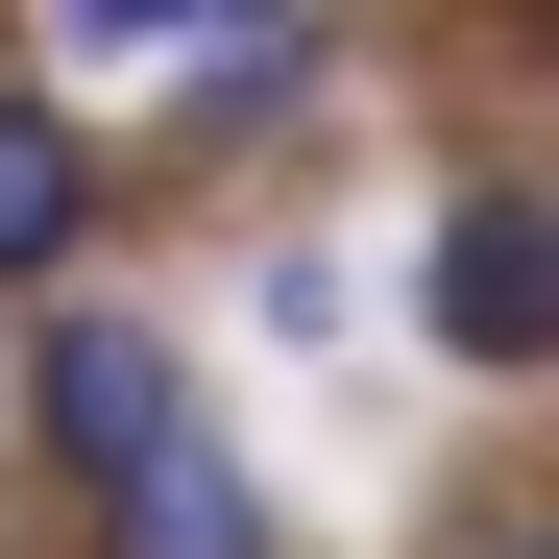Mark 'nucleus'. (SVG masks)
<instances>
[{"label": "nucleus", "instance_id": "obj_5", "mask_svg": "<svg viewBox=\"0 0 559 559\" xmlns=\"http://www.w3.org/2000/svg\"><path fill=\"white\" fill-rule=\"evenodd\" d=\"M511 559H559V535H511Z\"/></svg>", "mask_w": 559, "mask_h": 559}, {"label": "nucleus", "instance_id": "obj_2", "mask_svg": "<svg viewBox=\"0 0 559 559\" xmlns=\"http://www.w3.org/2000/svg\"><path fill=\"white\" fill-rule=\"evenodd\" d=\"M414 317H438V365H559V195L535 170H462L438 195V267H414Z\"/></svg>", "mask_w": 559, "mask_h": 559}, {"label": "nucleus", "instance_id": "obj_4", "mask_svg": "<svg viewBox=\"0 0 559 559\" xmlns=\"http://www.w3.org/2000/svg\"><path fill=\"white\" fill-rule=\"evenodd\" d=\"M98 559H293V511H267L243 462H219V414H195L146 487H98Z\"/></svg>", "mask_w": 559, "mask_h": 559}, {"label": "nucleus", "instance_id": "obj_1", "mask_svg": "<svg viewBox=\"0 0 559 559\" xmlns=\"http://www.w3.org/2000/svg\"><path fill=\"white\" fill-rule=\"evenodd\" d=\"M25 438H49V487L98 511V487H146V462L195 438V365H170L146 317H49L25 341Z\"/></svg>", "mask_w": 559, "mask_h": 559}, {"label": "nucleus", "instance_id": "obj_3", "mask_svg": "<svg viewBox=\"0 0 559 559\" xmlns=\"http://www.w3.org/2000/svg\"><path fill=\"white\" fill-rule=\"evenodd\" d=\"M98 195H122V170L73 146V98H49V73H0V293H49V267L98 243Z\"/></svg>", "mask_w": 559, "mask_h": 559}]
</instances>
